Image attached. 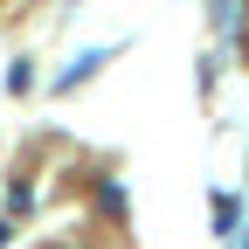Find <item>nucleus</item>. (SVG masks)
<instances>
[{
	"label": "nucleus",
	"instance_id": "obj_1",
	"mask_svg": "<svg viewBox=\"0 0 249 249\" xmlns=\"http://www.w3.org/2000/svg\"><path fill=\"white\" fill-rule=\"evenodd\" d=\"M111 55H118V42H111V49H90V55H76V62H70V70H62V76H55V97H62V90H76L83 76H97V70H104V62H111Z\"/></svg>",
	"mask_w": 249,
	"mask_h": 249
},
{
	"label": "nucleus",
	"instance_id": "obj_2",
	"mask_svg": "<svg viewBox=\"0 0 249 249\" xmlns=\"http://www.w3.org/2000/svg\"><path fill=\"white\" fill-rule=\"evenodd\" d=\"M208 208H214V214H208L214 235H235V229H242V201H235V194H222V187H214V201H208Z\"/></svg>",
	"mask_w": 249,
	"mask_h": 249
},
{
	"label": "nucleus",
	"instance_id": "obj_3",
	"mask_svg": "<svg viewBox=\"0 0 249 249\" xmlns=\"http://www.w3.org/2000/svg\"><path fill=\"white\" fill-rule=\"evenodd\" d=\"M97 214H111V222H124V187H118V180H104V187H97Z\"/></svg>",
	"mask_w": 249,
	"mask_h": 249
},
{
	"label": "nucleus",
	"instance_id": "obj_4",
	"mask_svg": "<svg viewBox=\"0 0 249 249\" xmlns=\"http://www.w3.org/2000/svg\"><path fill=\"white\" fill-rule=\"evenodd\" d=\"M7 214H14V222H21V214H35V187H28V180L7 187Z\"/></svg>",
	"mask_w": 249,
	"mask_h": 249
},
{
	"label": "nucleus",
	"instance_id": "obj_5",
	"mask_svg": "<svg viewBox=\"0 0 249 249\" xmlns=\"http://www.w3.org/2000/svg\"><path fill=\"white\" fill-rule=\"evenodd\" d=\"M0 249H7V222H0Z\"/></svg>",
	"mask_w": 249,
	"mask_h": 249
}]
</instances>
